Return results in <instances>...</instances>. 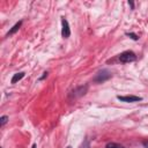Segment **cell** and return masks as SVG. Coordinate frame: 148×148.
<instances>
[{"label":"cell","mask_w":148,"mask_h":148,"mask_svg":"<svg viewBox=\"0 0 148 148\" xmlns=\"http://www.w3.org/2000/svg\"><path fill=\"white\" fill-rule=\"evenodd\" d=\"M110 77H111V73L106 69H102L96 74V76L94 77V81L95 82H104V81L109 80Z\"/></svg>","instance_id":"6da1fadb"},{"label":"cell","mask_w":148,"mask_h":148,"mask_svg":"<svg viewBox=\"0 0 148 148\" xmlns=\"http://www.w3.org/2000/svg\"><path fill=\"white\" fill-rule=\"evenodd\" d=\"M119 60H120L121 62H132V61L135 60V54H134V52H132V51H125V52L120 53Z\"/></svg>","instance_id":"7a4b0ae2"},{"label":"cell","mask_w":148,"mask_h":148,"mask_svg":"<svg viewBox=\"0 0 148 148\" xmlns=\"http://www.w3.org/2000/svg\"><path fill=\"white\" fill-rule=\"evenodd\" d=\"M87 90H88V86L87 84H84V86H80V87H77V88H75L73 91H72V97H81V96H83L86 92H87Z\"/></svg>","instance_id":"3957f363"},{"label":"cell","mask_w":148,"mask_h":148,"mask_svg":"<svg viewBox=\"0 0 148 148\" xmlns=\"http://www.w3.org/2000/svg\"><path fill=\"white\" fill-rule=\"evenodd\" d=\"M61 24H62V29H61V35H62V37H64V38L69 37V35H71V30H69L68 22H67L65 18H62V20H61Z\"/></svg>","instance_id":"277c9868"},{"label":"cell","mask_w":148,"mask_h":148,"mask_svg":"<svg viewBox=\"0 0 148 148\" xmlns=\"http://www.w3.org/2000/svg\"><path fill=\"white\" fill-rule=\"evenodd\" d=\"M119 101H121V102H127V103H130V102H138V101H141L142 98L141 97H139V96H133V95H128V96H118L117 97Z\"/></svg>","instance_id":"5b68a950"},{"label":"cell","mask_w":148,"mask_h":148,"mask_svg":"<svg viewBox=\"0 0 148 148\" xmlns=\"http://www.w3.org/2000/svg\"><path fill=\"white\" fill-rule=\"evenodd\" d=\"M23 76H24V73H23V72H20V73L14 74V75H13V77H12V83H16V82H17V81H20Z\"/></svg>","instance_id":"8992f818"},{"label":"cell","mask_w":148,"mask_h":148,"mask_svg":"<svg viewBox=\"0 0 148 148\" xmlns=\"http://www.w3.org/2000/svg\"><path fill=\"white\" fill-rule=\"evenodd\" d=\"M21 25H22V22H21V21H20V22H17V23H16V24H15V25H14V27H13V28H12V29L9 30V31H8L7 36H9V35H13V34H15V32H16V31H17V30L20 29V27H21Z\"/></svg>","instance_id":"52a82bcc"},{"label":"cell","mask_w":148,"mask_h":148,"mask_svg":"<svg viewBox=\"0 0 148 148\" xmlns=\"http://www.w3.org/2000/svg\"><path fill=\"white\" fill-rule=\"evenodd\" d=\"M106 148H124L123 146L118 145V143H114V142H110L106 145Z\"/></svg>","instance_id":"ba28073f"},{"label":"cell","mask_w":148,"mask_h":148,"mask_svg":"<svg viewBox=\"0 0 148 148\" xmlns=\"http://www.w3.org/2000/svg\"><path fill=\"white\" fill-rule=\"evenodd\" d=\"M7 120H8V117H7V116H2V117L0 118V126H3V125L7 123Z\"/></svg>","instance_id":"9c48e42d"},{"label":"cell","mask_w":148,"mask_h":148,"mask_svg":"<svg viewBox=\"0 0 148 148\" xmlns=\"http://www.w3.org/2000/svg\"><path fill=\"white\" fill-rule=\"evenodd\" d=\"M127 36H130V37H131L132 39H134V40H136V39H138V36H136L135 34H132V32H131V34H127Z\"/></svg>","instance_id":"30bf717a"},{"label":"cell","mask_w":148,"mask_h":148,"mask_svg":"<svg viewBox=\"0 0 148 148\" xmlns=\"http://www.w3.org/2000/svg\"><path fill=\"white\" fill-rule=\"evenodd\" d=\"M81 148H89V145H88V141H84V143L81 146Z\"/></svg>","instance_id":"8fae6325"},{"label":"cell","mask_w":148,"mask_h":148,"mask_svg":"<svg viewBox=\"0 0 148 148\" xmlns=\"http://www.w3.org/2000/svg\"><path fill=\"white\" fill-rule=\"evenodd\" d=\"M128 5H130L131 7H133V2H132V1H128Z\"/></svg>","instance_id":"7c38bea8"},{"label":"cell","mask_w":148,"mask_h":148,"mask_svg":"<svg viewBox=\"0 0 148 148\" xmlns=\"http://www.w3.org/2000/svg\"><path fill=\"white\" fill-rule=\"evenodd\" d=\"M31 148H36V145H32V147Z\"/></svg>","instance_id":"4fadbf2b"},{"label":"cell","mask_w":148,"mask_h":148,"mask_svg":"<svg viewBox=\"0 0 148 148\" xmlns=\"http://www.w3.org/2000/svg\"><path fill=\"white\" fill-rule=\"evenodd\" d=\"M67 148H72V147H67Z\"/></svg>","instance_id":"5bb4252c"}]
</instances>
